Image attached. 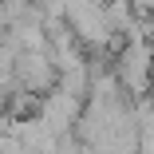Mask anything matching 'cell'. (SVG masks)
I'll use <instances>...</instances> for the list:
<instances>
[{
    "label": "cell",
    "mask_w": 154,
    "mask_h": 154,
    "mask_svg": "<svg viewBox=\"0 0 154 154\" xmlns=\"http://www.w3.org/2000/svg\"><path fill=\"white\" fill-rule=\"evenodd\" d=\"M119 83L134 91V95H142V91H150V79H154V48L138 36H131V44L122 48L119 55V67H115Z\"/></svg>",
    "instance_id": "obj_1"
},
{
    "label": "cell",
    "mask_w": 154,
    "mask_h": 154,
    "mask_svg": "<svg viewBox=\"0 0 154 154\" xmlns=\"http://www.w3.org/2000/svg\"><path fill=\"white\" fill-rule=\"evenodd\" d=\"M150 48H154V44H150Z\"/></svg>",
    "instance_id": "obj_2"
}]
</instances>
